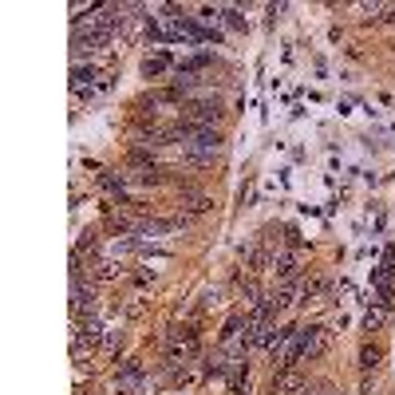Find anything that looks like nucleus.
<instances>
[{
  "label": "nucleus",
  "instance_id": "obj_1",
  "mask_svg": "<svg viewBox=\"0 0 395 395\" xmlns=\"http://www.w3.org/2000/svg\"><path fill=\"white\" fill-rule=\"evenodd\" d=\"M221 139L214 127H190L186 123V134H182V151H186V158H194V162H209V158H218L221 154Z\"/></svg>",
  "mask_w": 395,
  "mask_h": 395
},
{
  "label": "nucleus",
  "instance_id": "obj_2",
  "mask_svg": "<svg viewBox=\"0 0 395 395\" xmlns=\"http://www.w3.org/2000/svg\"><path fill=\"white\" fill-rule=\"evenodd\" d=\"M186 119H190V127H214L221 119V103L218 99H198V103L186 107Z\"/></svg>",
  "mask_w": 395,
  "mask_h": 395
},
{
  "label": "nucleus",
  "instance_id": "obj_3",
  "mask_svg": "<svg viewBox=\"0 0 395 395\" xmlns=\"http://www.w3.org/2000/svg\"><path fill=\"white\" fill-rule=\"evenodd\" d=\"M296 336H300V360H312V356H320V352L328 348V332L320 328V324L296 328Z\"/></svg>",
  "mask_w": 395,
  "mask_h": 395
},
{
  "label": "nucleus",
  "instance_id": "obj_4",
  "mask_svg": "<svg viewBox=\"0 0 395 395\" xmlns=\"http://www.w3.org/2000/svg\"><path fill=\"white\" fill-rule=\"evenodd\" d=\"M143 380H146L143 363H139V360H127V363H123V372H119V380H115V391L127 395V391H134V387H143Z\"/></svg>",
  "mask_w": 395,
  "mask_h": 395
},
{
  "label": "nucleus",
  "instance_id": "obj_5",
  "mask_svg": "<svg viewBox=\"0 0 395 395\" xmlns=\"http://www.w3.org/2000/svg\"><path fill=\"white\" fill-rule=\"evenodd\" d=\"M91 308H95V293H91V285H83V277H76L71 281V312L83 320V312L91 317Z\"/></svg>",
  "mask_w": 395,
  "mask_h": 395
},
{
  "label": "nucleus",
  "instance_id": "obj_6",
  "mask_svg": "<svg viewBox=\"0 0 395 395\" xmlns=\"http://www.w3.org/2000/svg\"><path fill=\"white\" fill-rule=\"evenodd\" d=\"M300 387H305V375L296 372V368H289V372H277V380H273V391H281V395L300 391Z\"/></svg>",
  "mask_w": 395,
  "mask_h": 395
},
{
  "label": "nucleus",
  "instance_id": "obj_7",
  "mask_svg": "<svg viewBox=\"0 0 395 395\" xmlns=\"http://www.w3.org/2000/svg\"><path fill=\"white\" fill-rule=\"evenodd\" d=\"M384 324H387V305L368 308V317H363V328H368V332H380Z\"/></svg>",
  "mask_w": 395,
  "mask_h": 395
},
{
  "label": "nucleus",
  "instance_id": "obj_8",
  "mask_svg": "<svg viewBox=\"0 0 395 395\" xmlns=\"http://www.w3.org/2000/svg\"><path fill=\"white\" fill-rule=\"evenodd\" d=\"M380 360H384V352H380V348H372V344H363V348H360V368H363V372H375Z\"/></svg>",
  "mask_w": 395,
  "mask_h": 395
},
{
  "label": "nucleus",
  "instance_id": "obj_9",
  "mask_svg": "<svg viewBox=\"0 0 395 395\" xmlns=\"http://www.w3.org/2000/svg\"><path fill=\"white\" fill-rule=\"evenodd\" d=\"M166 67H170V60H166V55H146V60H143V76L154 79V76H162Z\"/></svg>",
  "mask_w": 395,
  "mask_h": 395
},
{
  "label": "nucleus",
  "instance_id": "obj_10",
  "mask_svg": "<svg viewBox=\"0 0 395 395\" xmlns=\"http://www.w3.org/2000/svg\"><path fill=\"white\" fill-rule=\"evenodd\" d=\"M209 64H214V55L202 52V55H190V60H182V64H178V71H198V67H209Z\"/></svg>",
  "mask_w": 395,
  "mask_h": 395
},
{
  "label": "nucleus",
  "instance_id": "obj_11",
  "mask_svg": "<svg viewBox=\"0 0 395 395\" xmlns=\"http://www.w3.org/2000/svg\"><path fill=\"white\" fill-rule=\"evenodd\" d=\"M91 249H95V233H79V242H76V253H79V257H83V253H91Z\"/></svg>",
  "mask_w": 395,
  "mask_h": 395
},
{
  "label": "nucleus",
  "instance_id": "obj_12",
  "mask_svg": "<svg viewBox=\"0 0 395 395\" xmlns=\"http://www.w3.org/2000/svg\"><path fill=\"white\" fill-rule=\"evenodd\" d=\"M221 16H226V24H230V28H242V12H237V8H226V12H221Z\"/></svg>",
  "mask_w": 395,
  "mask_h": 395
},
{
  "label": "nucleus",
  "instance_id": "obj_13",
  "mask_svg": "<svg viewBox=\"0 0 395 395\" xmlns=\"http://www.w3.org/2000/svg\"><path fill=\"white\" fill-rule=\"evenodd\" d=\"M209 206V202H206V198H202V194H194V198H190V202H186V209H190V214H202V209H206Z\"/></svg>",
  "mask_w": 395,
  "mask_h": 395
},
{
  "label": "nucleus",
  "instance_id": "obj_14",
  "mask_svg": "<svg viewBox=\"0 0 395 395\" xmlns=\"http://www.w3.org/2000/svg\"><path fill=\"white\" fill-rule=\"evenodd\" d=\"M332 395H344V391H332Z\"/></svg>",
  "mask_w": 395,
  "mask_h": 395
}]
</instances>
